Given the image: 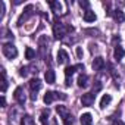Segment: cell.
Masks as SVG:
<instances>
[{"label": "cell", "instance_id": "8fae6325", "mask_svg": "<svg viewBox=\"0 0 125 125\" xmlns=\"http://www.w3.org/2000/svg\"><path fill=\"white\" fill-rule=\"evenodd\" d=\"M112 15H113V18H115V21L119 22V24H122V22L125 21V15H124V12L119 10V9H118V10H113Z\"/></svg>", "mask_w": 125, "mask_h": 125}, {"label": "cell", "instance_id": "9c48e42d", "mask_svg": "<svg viewBox=\"0 0 125 125\" xmlns=\"http://www.w3.org/2000/svg\"><path fill=\"white\" fill-rule=\"evenodd\" d=\"M44 78H46V83H47V84H54V81H56V74H54V71H53V69L46 71Z\"/></svg>", "mask_w": 125, "mask_h": 125}, {"label": "cell", "instance_id": "f546056e", "mask_svg": "<svg viewBox=\"0 0 125 125\" xmlns=\"http://www.w3.org/2000/svg\"><path fill=\"white\" fill-rule=\"evenodd\" d=\"M31 100H37V94H35V93L31 94Z\"/></svg>", "mask_w": 125, "mask_h": 125}, {"label": "cell", "instance_id": "44dd1931", "mask_svg": "<svg viewBox=\"0 0 125 125\" xmlns=\"http://www.w3.org/2000/svg\"><path fill=\"white\" fill-rule=\"evenodd\" d=\"M21 124H22V125H34V119H32V116H30V115H25V116L22 118Z\"/></svg>", "mask_w": 125, "mask_h": 125}, {"label": "cell", "instance_id": "2e32d148", "mask_svg": "<svg viewBox=\"0 0 125 125\" xmlns=\"http://www.w3.org/2000/svg\"><path fill=\"white\" fill-rule=\"evenodd\" d=\"M78 68H77V65H71V66H66L65 68V77L66 78H71L74 74H75V71H77Z\"/></svg>", "mask_w": 125, "mask_h": 125}, {"label": "cell", "instance_id": "cb8c5ba5", "mask_svg": "<svg viewBox=\"0 0 125 125\" xmlns=\"http://www.w3.org/2000/svg\"><path fill=\"white\" fill-rule=\"evenodd\" d=\"M80 6H81V8H84V9H87V10H90V9H88V8H90V3H88V2H85V0L80 2Z\"/></svg>", "mask_w": 125, "mask_h": 125}, {"label": "cell", "instance_id": "4316f807", "mask_svg": "<svg viewBox=\"0 0 125 125\" xmlns=\"http://www.w3.org/2000/svg\"><path fill=\"white\" fill-rule=\"evenodd\" d=\"M77 56L81 59L83 57V50H81V47H77Z\"/></svg>", "mask_w": 125, "mask_h": 125}, {"label": "cell", "instance_id": "5bb4252c", "mask_svg": "<svg viewBox=\"0 0 125 125\" xmlns=\"http://www.w3.org/2000/svg\"><path fill=\"white\" fill-rule=\"evenodd\" d=\"M87 81H88V77H87L85 74H81V75L78 77V81H77V83H78V87H83V88L87 87V85H88Z\"/></svg>", "mask_w": 125, "mask_h": 125}, {"label": "cell", "instance_id": "f1b7e54d", "mask_svg": "<svg viewBox=\"0 0 125 125\" xmlns=\"http://www.w3.org/2000/svg\"><path fill=\"white\" fill-rule=\"evenodd\" d=\"M112 125H125V124H124L122 121H113V124H112Z\"/></svg>", "mask_w": 125, "mask_h": 125}, {"label": "cell", "instance_id": "e0dca14e", "mask_svg": "<svg viewBox=\"0 0 125 125\" xmlns=\"http://www.w3.org/2000/svg\"><path fill=\"white\" fill-rule=\"evenodd\" d=\"M110 102H112V96H110V94H104V96L102 97V100H100V107L104 109Z\"/></svg>", "mask_w": 125, "mask_h": 125}, {"label": "cell", "instance_id": "52a82bcc", "mask_svg": "<svg viewBox=\"0 0 125 125\" xmlns=\"http://www.w3.org/2000/svg\"><path fill=\"white\" fill-rule=\"evenodd\" d=\"M54 99H59V93H54V91H47L46 94H44V103L46 104H50Z\"/></svg>", "mask_w": 125, "mask_h": 125}, {"label": "cell", "instance_id": "9a60e30c", "mask_svg": "<svg viewBox=\"0 0 125 125\" xmlns=\"http://www.w3.org/2000/svg\"><path fill=\"white\" fill-rule=\"evenodd\" d=\"M84 21H85V22H94V21H96V13H94L93 10H87V12L84 13Z\"/></svg>", "mask_w": 125, "mask_h": 125}, {"label": "cell", "instance_id": "83f0119b", "mask_svg": "<svg viewBox=\"0 0 125 125\" xmlns=\"http://www.w3.org/2000/svg\"><path fill=\"white\" fill-rule=\"evenodd\" d=\"M0 103H2V107L6 106V99H5V96H2V100H0Z\"/></svg>", "mask_w": 125, "mask_h": 125}, {"label": "cell", "instance_id": "5b68a950", "mask_svg": "<svg viewBox=\"0 0 125 125\" xmlns=\"http://www.w3.org/2000/svg\"><path fill=\"white\" fill-rule=\"evenodd\" d=\"M68 59H69V56H68V53H66L65 50H59V52H57V59H56V62H57L59 65L66 63Z\"/></svg>", "mask_w": 125, "mask_h": 125}, {"label": "cell", "instance_id": "7402d4cb", "mask_svg": "<svg viewBox=\"0 0 125 125\" xmlns=\"http://www.w3.org/2000/svg\"><path fill=\"white\" fill-rule=\"evenodd\" d=\"M34 56H35V52H34L31 47H27V49H25V57H27V59H32Z\"/></svg>", "mask_w": 125, "mask_h": 125}, {"label": "cell", "instance_id": "6da1fadb", "mask_svg": "<svg viewBox=\"0 0 125 125\" xmlns=\"http://www.w3.org/2000/svg\"><path fill=\"white\" fill-rule=\"evenodd\" d=\"M72 31V27H66V25H63V24H60L57 19L54 21V24H53V34H54V38H57V40H60V38H63L68 32H71Z\"/></svg>", "mask_w": 125, "mask_h": 125}, {"label": "cell", "instance_id": "277c9868", "mask_svg": "<svg viewBox=\"0 0 125 125\" xmlns=\"http://www.w3.org/2000/svg\"><path fill=\"white\" fill-rule=\"evenodd\" d=\"M94 97H96L94 93H85V94H83V97H81L83 106H91L94 103Z\"/></svg>", "mask_w": 125, "mask_h": 125}, {"label": "cell", "instance_id": "30bf717a", "mask_svg": "<svg viewBox=\"0 0 125 125\" xmlns=\"http://www.w3.org/2000/svg\"><path fill=\"white\" fill-rule=\"evenodd\" d=\"M30 88H31L32 93H37V91L41 88V81H40L38 78H32V80L30 81Z\"/></svg>", "mask_w": 125, "mask_h": 125}, {"label": "cell", "instance_id": "d4e9b609", "mask_svg": "<svg viewBox=\"0 0 125 125\" xmlns=\"http://www.w3.org/2000/svg\"><path fill=\"white\" fill-rule=\"evenodd\" d=\"M3 15H5V3L0 2V19L3 18Z\"/></svg>", "mask_w": 125, "mask_h": 125}, {"label": "cell", "instance_id": "3957f363", "mask_svg": "<svg viewBox=\"0 0 125 125\" xmlns=\"http://www.w3.org/2000/svg\"><path fill=\"white\" fill-rule=\"evenodd\" d=\"M13 97H15V100H16L19 104H24V103H25V100H27V97H25V93H24V88H22V87H16V90H15V93H13Z\"/></svg>", "mask_w": 125, "mask_h": 125}, {"label": "cell", "instance_id": "7c38bea8", "mask_svg": "<svg viewBox=\"0 0 125 125\" xmlns=\"http://www.w3.org/2000/svg\"><path fill=\"white\" fill-rule=\"evenodd\" d=\"M124 56H125V50H124L122 47L116 46V47H115V50H113V57H115L116 60H121Z\"/></svg>", "mask_w": 125, "mask_h": 125}, {"label": "cell", "instance_id": "ffe728a7", "mask_svg": "<svg viewBox=\"0 0 125 125\" xmlns=\"http://www.w3.org/2000/svg\"><path fill=\"white\" fill-rule=\"evenodd\" d=\"M40 122L41 125H47L49 124V110H43L40 115Z\"/></svg>", "mask_w": 125, "mask_h": 125}, {"label": "cell", "instance_id": "484cf974", "mask_svg": "<svg viewBox=\"0 0 125 125\" xmlns=\"http://www.w3.org/2000/svg\"><path fill=\"white\" fill-rule=\"evenodd\" d=\"M27 74H28V69L27 68H21L19 69V75L21 77H27Z\"/></svg>", "mask_w": 125, "mask_h": 125}, {"label": "cell", "instance_id": "d6986e66", "mask_svg": "<svg viewBox=\"0 0 125 125\" xmlns=\"http://www.w3.org/2000/svg\"><path fill=\"white\" fill-rule=\"evenodd\" d=\"M56 112H57L62 118H66V116L69 115V110H68L65 106H57V107H56Z\"/></svg>", "mask_w": 125, "mask_h": 125}, {"label": "cell", "instance_id": "8992f818", "mask_svg": "<svg viewBox=\"0 0 125 125\" xmlns=\"http://www.w3.org/2000/svg\"><path fill=\"white\" fill-rule=\"evenodd\" d=\"M103 66H104V59H103L102 56L94 57V60H93V69H94V71H100Z\"/></svg>", "mask_w": 125, "mask_h": 125}, {"label": "cell", "instance_id": "7a4b0ae2", "mask_svg": "<svg viewBox=\"0 0 125 125\" xmlns=\"http://www.w3.org/2000/svg\"><path fill=\"white\" fill-rule=\"evenodd\" d=\"M3 54H5L8 59H15V57L18 56V50H16V47H15L12 43H6V44L3 46Z\"/></svg>", "mask_w": 125, "mask_h": 125}, {"label": "cell", "instance_id": "603a6c76", "mask_svg": "<svg viewBox=\"0 0 125 125\" xmlns=\"http://www.w3.org/2000/svg\"><path fill=\"white\" fill-rule=\"evenodd\" d=\"M74 122H75V119H74V116H72L71 113H69L66 118H63V125H72Z\"/></svg>", "mask_w": 125, "mask_h": 125}, {"label": "cell", "instance_id": "ba28073f", "mask_svg": "<svg viewBox=\"0 0 125 125\" xmlns=\"http://www.w3.org/2000/svg\"><path fill=\"white\" fill-rule=\"evenodd\" d=\"M31 10H32V6H31V5H30V6H27L25 13H22V15L19 16V19H18V25H22V22H25V21L31 16Z\"/></svg>", "mask_w": 125, "mask_h": 125}, {"label": "cell", "instance_id": "4fadbf2b", "mask_svg": "<svg viewBox=\"0 0 125 125\" xmlns=\"http://www.w3.org/2000/svg\"><path fill=\"white\" fill-rule=\"evenodd\" d=\"M80 121H81L83 125H91L93 116H91V113H83V115L80 116Z\"/></svg>", "mask_w": 125, "mask_h": 125}, {"label": "cell", "instance_id": "ac0fdd59", "mask_svg": "<svg viewBox=\"0 0 125 125\" xmlns=\"http://www.w3.org/2000/svg\"><path fill=\"white\" fill-rule=\"evenodd\" d=\"M49 5H50L52 10H53L54 13H60V10H62V5H60L59 2H49Z\"/></svg>", "mask_w": 125, "mask_h": 125}]
</instances>
